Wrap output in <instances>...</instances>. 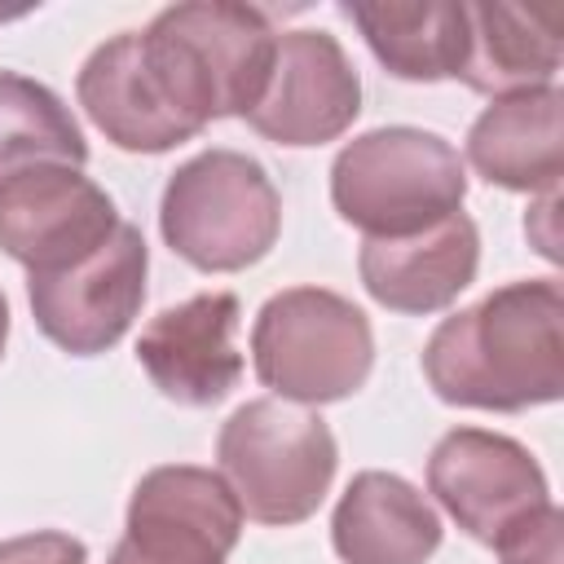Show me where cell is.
Returning <instances> with one entry per match:
<instances>
[{"label":"cell","instance_id":"4","mask_svg":"<svg viewBox=\"0 0 564 564\" xmlns=\"http://www.w3.org/2000/svg\"><path fill=\"white\" fill-rule=\"evenodd\" d=\"M159 229L185 264L203 273H238L273 251L282 234V198L260 159L216 145L167 176Z\"/></svg>","mask_w":564,"mask_h":564},{"label":"cell","instance_id":"21","mask_svg":"<svg viewBox=\"0 0 564 564\" xmlns=\"http://www.w3.org/2000/svg\"><path fill=\"white\" fill-rule=\"evenodd\" d=\"M0 564H88V546L62 529H35L0 542Z\"/></svg>","mask_w":564,"mask_h":564},{"label":"cell","instance_id":"16","mask_svg":"<svg viewBox=\"0 0 564 564\" xmlns=\"http://www.w3.org/2000/svg\"><path fill=\"white\" fill-rule=\"evenodd\" d=\"M445 529L436 507L397 471H357L335 502L330 546L344 564H427Z\"/></svg>","mask_w":564,"mask_h":564},{"label":"cell","instance_id":"14","mask_svg":"<svg viewBox=\"0 0 564 564\" xmlns=\"http://www.w3.org/2000/svg\"><path fill=\"white\" fill-rule=\"evenodd\" d=\"M467 163L489 185L516 194H560L564 93L546 84L494 97L467 128Z\"/></svg>","mask_w":564,"mask_h":564},{"label":"cell","instance_id":"1","mask_svg":"<svg viewBox=\"0 0 564 564\" xmlns=\"http://www.w3.org/2000/svg\"><path fill=\"white\" fill-rule=\"evenodd\" d=\"M423 375L445 405L520 414L564 397V291L555 278H520L480 304L449 313Z\"/></svg>","mask_w":564,"mask_h":564},{"label":"cell","instance_id":"22","mask_svg":"<svg viewBox=\"0 0 564 564\" xmlns=\"http://www.w3.org/2000/svg\"><path fill=\"white\" fill-rule=\"evenodd\" d=\"M4 339H9V300L0 291V357H4Z\"/></svg>","mask_w":564,"mask_h":564},{"label":"cell","instance_id":"2","mask_svg":"<svg viewBox=\"0 0 564 564\" xmlns=\"http://www.w3.org/2000/svg\"><path fill=\"white\" fill-rule=\"evenodd\" d=\"M137 40L163 101L198 132L212 119H247L269 84L278 48L269 13L234 0L167 4L145 31H137Z\"/></svg>","mask_w":564,"mask_h":564},{"label":"cell","instance_id":"20","mask_svg":"<svg viewBox=\"0 0 564 564\" xmlns=\"http://www.w3.org/2000/svg\"><path fill=\"white\" fill-rule=\"evenodd\" d=\"M560 546H564V516L555 502L524 511L494 538L498 564H560Z\"/></svg>","mask_w":564,"mask_h":564},{"label":"cell","instance_id":"10","mask_svg":"<svg viewBox=\"0 0 564 564\" xmlns=\"http://www.w3.org/2000/svg\"><path fill=\"white\" fill-rule=\"evenodd\" d=\"M427 494L449 511V520L494 546V538L524 511L551 502L542 463L516 436L485 427H454L427 454Z\"/></svg>","mask_w":564,"mask_h":564},{"label":"cell","instance_id":"19","mask_svg":"<svg viewBox=\"0 0 564 564\" xmlns=\"http://www.w3.org/2000/svg\"><path fill=\"white\" fill-rule=\"evenodd\" d=\"M44 163L84 167L88 141L48 84L22 70H0V181Z\"/></svg>","mask_w":564,"mask_h":564},{"label":"cell","instance_id":"6","mask_svg":"<svg viewBox=\"0 0 564 564\" xmlns=\"http://www.w3.org/2000/svg\"><path fill=\"white\" fill-rule=\"evenodd\" d=\"M216 463L242 516L286 529L308 520L330 494L339 445L313 410L256 397L220 423Z\"/></svg>","mask_w":564,"mask_h":564},{"label":"cell","instance_id":"8","mask_svg":"<svg viewBox=\"0 0 564 564\" xmlns=\"http://www.w3.org/2000/svg\"><path fill=\"white\" fill-rule=\"evenodd\" d=\"M242 538V507L220 471L194 463L150 467L110 564H225Z\"/></svg>","mask_w":564,"mask_h":564},{"label":"cell","instance_id":"11","mask_svg":"<svg viewBox=\"0 0 564 564\" xmlns=\"http://www.w3.org/2000/svg\"><path fill=\"white\" fill-rule=\"evenodd\" d=\"M361 115V79L344 44L330 31H282L260 101L247 110V123L278 145L304 150L326 145L352 128Z\"/></svg>","mask_w":564,"mask_h":564},{"label":"cell","instance_id":"9","mask_svg":"<svg viewBox=\"0 0 564 564\" xmlns=\"http://www.w3.org/2000/svg\"><path fill=\"white\" fill-rule=\"evenodd\" d=\"M119 229L115 198L79 167L44 163L0 181V251L26 273L66 269Z\"/></svg>","mask_w":564,"mask_h":564},{"label":"cell","instance_id":"15","mask_svg":"<svg viewBox=\"0 0 564 564\" xmlns=\"http://www.w3.org/2000/svg\"><path fill=\"white\" fill-rule=\"evenodd\" d=\"M75 97L97 123V132L128 154H163L198 137L154 88L141 62L137 31H119L88 53L75 79Z\"/></svg>","mask_w":564,"mask_h":564},{"label":"cell","instance_id":"18","mask_svg":"<svg viewBox=\"0 0 564 564\" xmlns=\"http://www.w3.org/2000/svg\"><path fill=\"white\" fill-rule=\"evenodd\" d=\"M348 22L361 31L379 66L410 84L458 79L467 48V13L454 0H357L344 4Z\"/></svg>","mask_w":564,"mask_h":564},{"label":"cell","instance_id":"17","mask_svg":"<svg viewBox=\"0 0 564 564\" xmlns=\"http://www.w3.org/2000/svg\"><path fill=\"white\" fill-rule=\"evenodd\" d=\"M467 48L458 79L471 93L507 97L555 84L560 70V13L520 4H463Z\"/></svg>","mask_w":564,"mask_h":564},{"label":"cell","instance_id":"7","mask_svg":"<svg viewBox=\"0 0 564 564\" xmlns=\"http://www.w3.org/2000/svg\"><path fill=\"white\" fill-rule=\"evenodd\" d=\"M150 247L137 225L119 220V229L84 260L48 273H26V300L35 326L48 344L70 357L110 352L145 300Z\"/></svg>","mask_w":564,"mask_h":564},{"label":"cell","instance_id":"3","mask_svg":"<svg viewBox=\"0 0 564 564\" xmlns=\"http://www.w3.org/2000/svg\"><path fill=\"white\" fill-rule=\"evenodd\" d=\"M467 198V167L458 150L410 123H388L352 137L330 163V203L366 238L419 234Z\"/></svg>","mask_w":564,"mask_h":564},{"label":"cell","instance_id":"12","mask_svg":"<svg viewBox=\"0 0 564 564\" xmlns=\"http://www.w3.org/2000/svg\"><path fill=\"white\" fill-rule=\"evenodd\" d=\"M242 304L234 291H203L185 304L163 308L137 339V361L145 379L176 405L207 410L225 401L242 379V357L234 348Z\"/></svg>","mask_w":564,"mask_h":564},{"label":"cell","instance_id":"5","mask_svg":"<svg viewBox=\"0 0 564 564\" xmlns=\"http://www.w3.org/2000/svg\"><path fill=\"white\" fill-rule=\"evenodd\" d=\"M256 379L295 405H330L366 388L375 370L370 317L339 291L286 286L264 300L251 326Z\"/></svg>","mask_w":564,"mask_h":564},{"label":"cell","instance_id":"13","mask_svg":"<svg viewBox=\"0 0 564 564\" xmlns=\"http://www.w3.org/2000/svg\"><path fill=\"white\" fill-rule=\"evenodd\" d=\"M480 269V229L467 212H454L419 234L366 238L357 256L361 286L375 304L410 317L449 308Z\"/></svg>","mask_w":564,"mask_h":564}]
</instances>
